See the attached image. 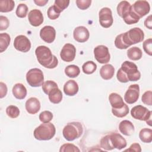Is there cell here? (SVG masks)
<instances>
[{"label":"cell","instance_id":"cell-1","mask_svg":"<svg viewBox=\"0 0 152 152\" xmlns=\"http://www.w3.org/2000/svg\"><path fill=\"white\" fill-rule=\"evenodd\" d=\"M116 78L119 82L123 83H126L128 81H137L140 79L141 74L135 64L125 61L118 69Z\"/></svg>","mask_w":152,"mask_h":152},{"label":"cell","instance_id":"cell-2","mask_svg":"<svg viewBox=\"0 0 152 152\" xmlns=\"http://www.w3.org/2000/svg\"><path fill=\"white\" fill-rule=\"evenodd\" d=\"M35 55L39 63L45 68L53 69L57 66V58L52 53L50 49L46 46H39L35 50Z\"/></svg>","mask_w":152,"mask_h":152},{"label":"cell","instance_id":"cell-3","mask_svg":"<svg viewBox=\"0 0 152 152\" xmlns=\"http://www.w3.org/2000/svg\"><path fill=\"white\" fill-rule=\"evenodd\" d=\"M56 133L54 125L50 122L43 123L35 128L33 132L34 137L40 141H47L52 139Z\"/></svg>","mask_w":152,"mask_h":152},{"label":"cell","instance_id":"cell-4","mask_svg":"<svg viewBox=\"0 0 152 152\" xmlns=\"http://www.w3.org/2000/svg\"><path fill=\"white\" fill-rule=\"evenodd\" d=\"M83 132V126L81 124L78 122H71L68 123L62 130L64 137L68 141H72L80 138Z\"/></svg>","mask_w":152,"mask_h":152},{"label":"cell","instance_id":"cell-5","mask_svg":"<svg viewBox=\"0 0 152 152\" xmlns=\"http://www.w3.org/2000/svg\"><path fill=\"white\" fill-rule=\"evenodd\" d=\"M122 37L125 43L129 47L134 44L142 42L144 38V33L140 28L134 27L122 33Z\"/></svg>","mask_w":152,"mask_h":152},{"label":"cell","instance_id":"cell-6","mask_svg":"<svg viewBox=\"0 0 152 152\" xmlns=\"http://www.w3.org/2000/svg\"><path fill=\"white\" fill-rule=\"evenodd\" d=\"M26 78L27 83L33 87H40L44 83L43 73L41 69L37 68L28 70Z\"/></svg>","mask_w":152,"mask_h":152},{"label":"cell","instance_id":"cell-7","mask_svg":"<svg viewBox=\"0 0 152 152\" xmlns=\"http://www.w3.org/2000/svg\"><path fill=\"white\" fill-rule=\"evenodd\" d=\"M132 117L135 119L145 121L150 126H151V111L142 105H137L131 110Z\"/></svg>","mask_w":152,"mask_h":152},{"label":"cell","instance_id":"cell-8","mask_svg":"<svg viewBox=\"0 0 152 152\" xmlns=\"http://www.w3.org/2000/svg\"><path fill=\"white\" fill-rule=\"evenodd\" d=\"M94 56L100 64H107L109 62L110 55L109 49L104 45H99L94 49Z\"/></svg>","mask_w":152,"mask_h":152},{"label":"cell","instance_id":"cell-9","mask_svg":"<svg viewBox=\"0 0 152 152\" xmlns=\"http://www.w3.org/2000/svg\"><path fill=\"white\" fill-rule=\"evenodd\" d=\"M99 23L102 27L109 28L113 24V18L111 10L107 7L102 8L99 13Z\"/></svg>","mask_w":152,"mask_h":152},{"label":"cell","instance_id":"cell-10","mask_svg":"<svg viewBox=\"0 0 152 152\" xmlns=\"http://www.w3.org/2000/svg\"><path fill=\"white\" fill-rule=\"evenodd\" d=\"M76 55V48L71 43H66L62 47L61 52L60 56L62 61L70 62L74 60Z\"/></svg>","mask_w":152,"mask_h":152},{"label":"cell","instance_id":"cell-11","mask_svg":"<svg viewBox=\"0 0 152 152\" xmlns=\"http://www.w3.org/2000/svg\"><path fill=\"white\" fill-rule=\"evenodd\" d=\"M13 45L16 50L24 53L28 52L31 49V42L24 35L17 36L14 39Z\"/></svg>","mask_w":152,"mask_h":152},{"label":"cell","instance_id":"cell-12","mask_svg":"<svg viewBox=\"0 0 152 152\" xmlns=\"http://www.w3.org/2000/svg\"><path fill=\"white\" fill-rule=\"evenodd\" d=\"M140 96V86L138 84H131L124 95V100L128 104L135 103Z\"/></svg>","mask_w":152,"mask_h":152},{"label":"cell","instance_id":"cell-13","mask_svg":"<svg viewBox=\"0 0 152 152\" xmlns=\"http://www.w3.org/2000/svg\"><path fill=\"white\" fill-rule=\"evenodd\" d=\"M132 8L140 18H142L149 13L150 6L147 1L139 0L134 2L132 5Z\"/></svg>","mask_w":152,"mask_h":152},{"label":"cell","instance_id":"cell-14","mask_svg":"<svg viewBox=\"0 0 152 152\" xmlns=\"http://www.w3.org/2000/svg\"><path fill=\"white\" fill-rule=\"evenodd\" d=\"M41 39L48 43H52L56 37V30L53 27L45 26L40 30Z\"/></svg>","mask_w":152,"mask_h":152},{"label":"cell","instance_id":"cell-15","mask_svg":"<svg viewBox=\"0 0 152 152\" xmlns=\"http://www.w3.org/2000/svg\"><path fill=\"white\" fill-rule=\"evenodd\" d=\"M73 37L75 40L80 43H84L87 41L90 37L88 30L84 26H78L73 31Z\"/></svg>","mask_w":152,"mask_h":152},{"label":"cell","instance_id":"cell-16","mask_svg":"<svg viewBox=\"0 0 152 152\" xmlns=\"http://www.w3.org/2000/svg\"><path fill=\"white\" fill-rule=\"evenodd\" d=\"M111 144L113 148L119 150L126 147L127 142L126 140L120 134L116 132H112L109 134Z\"/></svg>","mask_w":152,"mask_h":152},{"label":"cell","instance_id":"cell-17","mask_svg":"<svg viewBox=\"0 0 152 152\" xmlns=\"http://www.w3.org/2000/svg\"><path fill=\"white\" fill-rule=\"evenodd\" d=\"M28 20L32 26L38 27L43 22V14L39 10H32L28 12Z\"/></svg>","mask_w":152,"mask_h":152},{"label":"cell","instance_id":"cell-18","mask_svg":"<svg viewBox=\"0 0 152 152\" xmlns=\"http://www.w3.org/2000/svg\"><path fill=\"white\" fill-rule=\"evenodd\" d=\"M25 107L29 114L34 115L37 113L40 109V101L36 97H30L26 102Z\"/></svg>","mask_w":152,"mask_h":152},{"label":"cell","instance_id":"cell-19","mask_svg":"<svg viewBox=\"0 0 152 152\" xmlns=\"http://www.w3.org/2000/svg\"><path fill=\"white\" fill-rule=\"evenodd\" d=\"M63 90L66 95L68 96H73L78 93L79 87L77 83L75 81L69 80L65 83Z\"/></svg>","mask_w":152,"mask_h":152},{"label":"cell","instance_id":"cell-20","mask_svg":"<svg viewBox=\"0 0 152 152\" xmlns=\"http://www.w3.org/2000/svg\"><path fill=\"white\" fill-rule=\"evenodd\" d=\"M119 129L121 133L126 136H130L134 133L135 128L133 124L128 120L121 121L119 125Z\"/></svg>","mask_w":152,"mask_h":152},{"label":"cell","instance_id":"cell-21","mask_svg":"<svg viewBox=\"0 0 152 152\" xmlns=\"http://www.w3.org/2000/svg\"><path fill=\"white\" fill-rule=\"evenodd\" d=\"M109 100L112 109L121 108L125 104L122 97L116 93H112L109 94Z\"/></svg>","mask_w":152,"mask_h":152},{"label":"cell","instance_id":"cell-22","mask_svg":"<svg viewBox=\"0 0 152 152\" xmlns=\"http://www.w3.org/2000/svg\"><path fill=\"white\" fill-rule=\"evenodd\" d=\"M14 96L19 100L24 99L27 96V89L26 87L21 83L15 84L12 90Z\"/></svg>","mask_w":152,"mask_h":152},{"label":"cell","instance_id":"cell-23","mask_svg":"<svg viewBox=\"0 0 152 152\" xmlns=\"http://www.w3.org/2000/svg\"><path fill=\"white\" fill-rule=\"evenodd\" d=\"M115 74V68L111 64H106L100 69V75L104 80L112 78Z\"/></svg>","mask_w":152,"mask_h":152},{"label":"cell","instance_id":"cell-24","mask_svg":"<svg viewBox=\"0 0 152 152\" xmlns=\"http://www.w3.org/2000/svg\"><path fill=\"white\" fill-rule=\"evenodd\" d=\"M48 95L49 100L53 104H58L62 100V93L58 87L52 89Z\"/></svg>","mask_w":152,"mask_h":152},{"label":"cell","instance_id":"cell-25","mask_svg":"<svg viewBox=\"0 0 152 152\" xmlns=\"http://www.w3.org/2000/svg\"><path fill=\"white\" fill-rule=\"evenodd\" d=\"M132 10V5L126 1H122L120 2L116 8L117 13L121 17H123L128 12Z\"/></svg>","mask_w":152,"mask_h":152},{"label":"cell","instance_id":"cell-26","mask_svg":"<svg viewBox=\"0 0 152 152\" xmlns=\"http://www.w3.org/2000/svg\"><path fill=\"white\" fill-rule=\"evenodd\" d=\"M127 56L131 60L138 61L142 58V52L140 48L134 46L127 50Z\"/></svg>","mask_w":152,"mask_h":152},{"label":"cell","instance_id":"cell-27","mask_svg":"<svg viewBox=\"0 0 152 152\" xmlns=\"http://www.w3.org/2000/svg\"><path fill=\"white\" fill-rule=\"evenodd\" d=\"M122 18L125 23L128 25L135 24L138 23L140 19V18L134 12L132 8L131 11H129L125 15H124Z\"/></svg>","mask_w":152,"mask_h":152},{"label":"cell","instance_id":"cell-28","mask_svg":"<svg viewBox=\"0 0 152 152\" xmlns=\"http://www.w3.org/2000/svg\"><path fill=\"white\" fill-rule=\"evenodd\" d=\"M139 138L144 143H150L152 141V130L144 128L139 133Z\"/></svg>","mask_w":152,"mask_h":152},{"label":"cell","instance_id":"cell-29","mask_svg":"<svg viewBox=\"0 0 152 152\" xmlns=\"http://www.w3.org/2000/svg\"><path fill=\"white\" fill-rule=\"evenodd\" d=\"M15 7V2L12 0L0 1V12H8L12 11Z\"/></svg>","mask_w":152,"mask_h":152},{"label":"cell","instance_id":"cell-30","mask_svg":"<svg viewBox=\"0 0 152 152\" xmlns=\"http://www.w3.org/2000/svg\"><path fill=\"white\" fill-rule=\"evenodd\" d=\"M65 74L69 78H75L80 73V68L75 65H69L65 67Z\"/></svg>","mask_w":152,"mask_h":152},{"label":"cell","instance_id":"cell-31","mask_svg":"<svg viewBox=\"0 0 152 152\" xmlns=\"http://www.w3.org/2000/svg\"><path fill=\"white\" fill-rule=\"evenodd\" d=\"M11 42L10 36L7 33L0 34V52L2 53L8 47Z\"/></svg>","mask_w":152,"mask_h":152},{"label":"cell","instance_id":"cell-32","mask_svg":"<svg viewBox=\"0 0 152 152\" xmlns=\"http://www.w3.org/2000/svg\"><path fill=\"white\" fill-rule=\"evenodd\" d=\"M82 69L86 74H91L97 69V65L92 61L86 62L82 66Z\"/></svg>","mask_w":152,"mask_h":152},{"label":"cell","instance_id":"cell-33","mask_svg":"<svg viewBox=\"0 0 152 152\" xmlns=\"http://www.w3.org/2000/svg\"><path fill=\"white\" fill-rule=\"evenodd\" d=\"M112 112L114 116L118 118H124L129 113V107L126 104H125L122 107L119 109H112Z\"/></svg>","mask_w":152,"mask_h":152},{"label":"cell","instance_id":"cell-34","mask_svg":"<svg viewBox=\"0 0 152 152\" xmlns=\"http://www.w3.org/2000/svg\"><path fill=\"white\" fill-rule=\"evenodd\" d=\"M6 113L11 118L15 119L20 115L18 107L14 105H10L6 108Z\"/></svg>","mask_w":152,"mask_h":152},{"label":"cell","instance_id":"cell-35","mask_svg":"<svg viewBox=\"0 0 152 152\" xmlns=\"http://www.w3.org/2000/svg\"><path fill=\"white\" fill-rule=\"evenodd\" d=\"M42 90L46 94H48L49 93L53 88L58 87V84L53 81L48 80L44 82L42 86Z\"/></svg>","mask_w":152,"mask_h":152},{"label":"cell","instance_id":"cell-36","mask_svg":"<svg viewBox=\"0 0 152 152\" xmlns=\"http://www.w3.org/2000/svg\"><path fill=\"white\" fill-rule=\"evenodd\" d=\"M100 147L105 150H112L114 149L111 144L109 134L102 138L100 141Z\"/></svg>","mask_w":152,"mask_h":152},{"label":"cell","instance_id":"cell-37","mask_svg":"<svg viewBox=\"0 0 152 152\" xmlns=\"http://www.w3.org/2000/svg\"><path fill=\"white\" fill-rule=\"evenodd\" d=\"M28 7L25 4H20L17 8L15 14L19 18H25L27 14Z\"/></svg>","mask_w":152,"mask_h":152},{"label":"cell","instance_id":"cell-38","mask_svg":"<svg viewBox=\"0 0 152 152\" xmlns=\"http://www.w3.org/2000/svg\"><path fill=\"white\" fill-rule=\"evenodd\" d=\"M69 2V0H55L53 5L61 13L68 7Z\"/></svg>","mask_w":152,"mask_h":152},{"label":"cell","instance_id":"cell-39","mask_svg":"<svg viewBox=\"0 0 152 152\" xmlns=\"http://www.w3.org/2000/svg\"><path fill=\"white\" fill-rule=\"evenodd\" d=\"M59 151L60 152H67V151L79 152L80 151V150L73 144L66 143V144H64L61 146Z\"/></svg>","mask_w":152,"mask_h":152},{"label":"cell","instance_id":"cell-40","mask_svg":"<svg viewBox=\"0 0 152 152\" xmlns=\"http://www.w3.org/2000/svg\"><path fill=\"white\" fill-rule=\"evenodd\" d=\"M53 119V114L49 110L42 112L39 115V119L42 123L50 122Z\"/></svg>","mask_w":152,"mask_h":152},{"label":"cell","instance_id":"cell-41","mask_svg":"<svg viewBox=\"0 0 152 152\" xmlns=\"http://www.w3.org/2000/svg\"><path fill=\"white\" fill-rule=\"evenodd\" d=\"M47 15L49 19L54 20L59 17L60 12L57 10L54 5H52L48 8L47 11Z\"/></svg>","mask_w":152,"mask_h":152},{"label":"cell","instance_id":"cell-42","mask_svg":"<svg viewBox=\"0 0 152 152\" xmlns=\"http://www.w3.org/2000/svg\"><path fill=\"white\" fill-rule=\"evenodd\" d=\"M115 46L119 49H127L129 46H127L124 40H123V37H122V33L118 35L115 40Z\"/></svg>","mask_w":152,"mask_h":152},{"label":"cell","instance_id":"cell-43","mask_svg":"<svg viewBox=\"0 0 152 152\" xmlns=\"http://www.w3.org/2000/svg\"><path fill=\"white\" fill-rule=\"evenodd\" d=\"M151 96H152V91L151 90L146 91L144 93V94L141 97V101L142 102L148 106L152 105V100H151Z\"/></svg>","mask_w":152,"mask_h":152},{"label":"cell","instance_id":"cell-44","mask_svg":"<svg viewBox=\"0 0 152 152\" xmlns=\"http://www.w3.org/2000/svg\"><path fill=\"white\" fill-rule=\"evenodd\" d=\"M152 39L149 38L145 40L142 44L144 52L150 56L152 55Z\"/></svg>","mask_w":152,"mask_h":152},{"label":"cell","instance_id":"cell-45","mask_svg":"<svg viewBox=\"0 0 152 152\" xmlns=\"http://www.w3.org/2000/svg\"><path fill=\"white\" fill-rule=\"evenodd\" d=\"M76 5L78 8L81 10H87L90 7L91 4V0H77L75 1Z\"/></svg>","mask_w":152,"mask_h":152},{"label":"cell","instance_id":"cell-46","mask_svg":"<svg viewBox=\"0 0 152 152\" xmlns=\"http://www.w3.org/2000/svg\"><path fill=\"white\" fill-rule=\"evenodd\" d=\"M10 26V21L7 17L0 16V30L2 31L8 28Z\"/></svg>","mask_w":152,"mask_h":152},{"label":"cell","instance_id":"cell-47","mask_svg":"<svg viewBox=\"0 0 152 152\" xmlns=\"http://www.w3.org/2000/svg\"><path fill=\"white\" fill-rule=\"evenodd\" d=\"M125 151H136V152H141V148L140 145L138 143H133L132 144L129 148L125 150Z\"/></svg>","mask_w":152,"mask_h":152},{"label":"cell","instance_id":"cell-48","mask_svg":"<svg viewBox=\"0 0 152 152\" xmlns=\"http://www.w3.org/2000/svg\"><path fill=\"white\" fill-rule=\"evenodd\" d=\"M7 85L3 82H0V98L4 97L7 93Z\"/></svg>","mask_w":152,"mask_h":152},{"label":"cell","instance_id":"cell-49","mask_svg":"<svg viewBox=\"0 0 152 152\" xmlns=\"http://www.w3.org/2000/svg\"><path fill=\"white\" fill-rule=\"evenodd\" d=\"M144 26L146 28L150 30L152 29V18L151 15L145 18L144 21Z\"/></svg>","mask_w":152,"mask_h":152},{"label":"cell","instance_id":"cell-50","mask_svg":"<svg viewBox=\"0 0 152 152\" xmlns=\"http://www.w3.org/2000/svg\"><path fill=\"white\" fill-rule=\"evenodd\" d=\"M34 2L38 6L43 7L48 2V0H34Z\"/></svg>","mask_w":152,"mask_h":152}]
</instances>
